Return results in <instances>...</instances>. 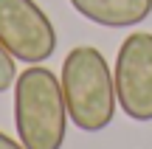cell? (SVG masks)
<instances>
[{"label": "cell", "instance_id": "6da1fadb", "mask_svg": "<svg viewBox=\"0 0 152 149\" xmlns=\"http://www.w3.org/2000/svg\"><path fill=\"white\" fill-rule=\"evenodd\" d=\"M14 127L26 149H62L68 135V104L62 82L45 65L20 71L14 82Z\"/></svg>", "mask_w": 152, "mask_h": 149}, {"label": "cell", "instance_id": "277c9868", "mask_svg": "<svg viewBox=\"0 0 152 149\" xmlns=\"http://www.w3.org/2000/svg\"><path fill=\"white\" fill-rule=\"evenodd\" d=\"M118 110L132 121H152V34L132 31L115 56Z\"/></svg>", "mask_w": 152, "mask_h": 149}, {"label": "cell", "instance_id": "3957f363", "mask_svg": "<svg viewBox=\"0 0 152 149\" xmlns=\"http://www.w3.org/2000/svg\"><path fill=\"white\" fill-rule=\"evenodd\" d=\"M0 42L14 59L42 65L56 51V28L34 0H0Z\"/></svg>", "mask_w": 152, "mask_h": 149}, {"label": "cell", "instance_id": "5b68a950", "mask_svg": "<svg viewBox=\"0 0 152 149\" xmlns=\"http://www.w3.org/2000/svg\"><path fill=\"white\" fill-rule=\"evenodd\" d=\"M71 6L104 28H132L152 14V0H71Z\"/></svg>", "mask_w": 152, "mask_h": 149}, {"label": "cell", "instance_id": "52a82bcc", "mask_svg": "<svg viewBox=\"0 0 152 149\" xmlns=\"http://www.w3.org/2000/svg\"><path fill=\"white\" fill-rule=\"evenodd\" d=\"M0 149H26V146H23V141H14L11 135L0 132Z\"/></svg>", "mask_w": 152, "mask_h": 149}, {"label": "cell", "instance_id": "8992f818", "mask_svg": "<svg viewBox=\"0 0 152 149\" xmlns=\"http://www.w3.org/2000/svg\"><path fill=\"white\" fill-rule=\"evenodd\" d=\"M14 82H17V59L3 48V42H0V93L11 90Z\"/></svg>", "mask_w": 152, "mask_h": 149}, {"label": "cell", "instance_id": "7a4b0ae2", "mask_svg": "<svg viewBox=\"0 0 152 149\" xmlns=\"http://www.w3.org/2000/svg\"><path fill=\"white\" fill-rule=\"evenodd\" d=\"M62 93L68 116L82 132H102L110 127L118 110L115 76L104 54L93 45H76L62 62Z\"/></svg>", "mask_w": 152, "mask_h": 149}]
</instances>
